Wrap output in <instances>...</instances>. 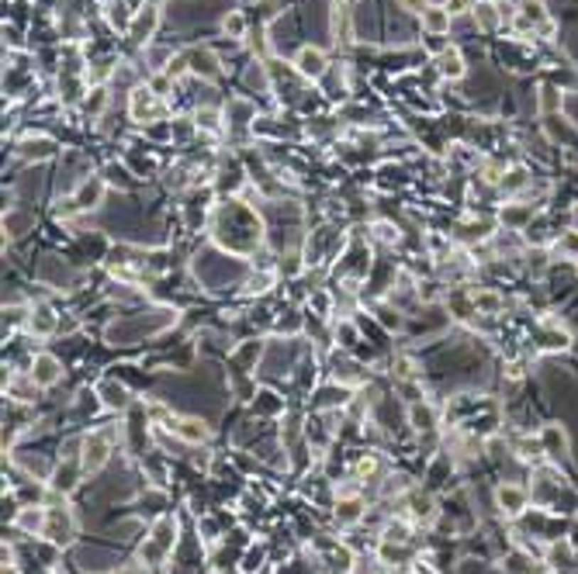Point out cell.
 <instances>
[{
  "label": "cell",
  "mask_w": 578,
  "mask_h": 574,
  "mask_svg": "<svg viewBox=\"0 0 578 574\" xmlns=\"http://www.w3.org/2000/svg\"><path fill=\"white\" fill-rule=\"evenodd\" d=\"M450 18H454V14H450L447 7H426V11H422V28H426L429 35H444L450 28Z\"/></svg>",
  "instance_id": "9"
},
{
  "label": "cell",
  "mask_w": 578,
  "mask_h": 574,
  "mask_svg": "<svg viewBox=\"0 0 578 574\" xmlns=\"http://www.w3.org/2000/svg\"><path fill=\"white\" fill-rule=\"evenodd\" d=\"M540 446H544V453L561 457V453H564V433H561L557 426H547V429L540 433Z\"/></svg>",
  "instance_id": "15"
},
{
  "label": "cell",
  "mask_w": 578,
  "mask_h": 574,
  "mask_svg": "<svg viewBox=\"0 0 578 574\" xmlns=\"http://www.w3.org/2000/svg\"><path fill=\"white\" fill-rule=\"evenodd\" d=\"M474 308H478V312H496V308H499V298L478 291V294H474Z\"/></svg>",
  "instance_id": "20"
},
{
  "label": "cell",
  "mask_w": 578,
  "mask_h": 574,
  "mask_svg": "<svg viewBox=\"0 0 578 574\" xmlns=\"http://www.w3.org/2000/svg\"><path fill=\"white\" fill-rule=\"evenodd\" d=\"M173 433H177L184 443H191V446H201V443H208V440H211L208 422H205V418H194V416L177 418V422H173Z\"/></svg>",
  "instance_id": "4"
},
{
  "label": "cell",
  "mask_w": 578,
  "mask_h": 574,
  "mask_svg": "<svg viewBox=\"0 0 578 574\" xmlns=\"http://www.w3.org/2000/svg\"><path fill=\"white\" fill-rule=\"evenodd\" d=\"M496 502H499V509L505 516H520L526 509V492L520 484H499V492H496Z\"/></svg>",
  "instance_id": "6"
},
{
  "label": "cell",
  "mask_w": 578,
  "mask_h": 574,
  "mask_svg": "<svg viewBox=\"0 0 578 574\" xmlns=\"http://www.w3.org/2000/svg\"><path fill=\"white\" fill-rule=\"evenodd\" d=\"M294 66H298V73L301 77H322L326 73V55L319 53V49H312V45H305L301 53L294 55Z\"/></svg>",
  "instance_id": "7"
},
{
  "label": "cell",
  "mask_w": 578,
  "mask_h": 574,
  "mask_svg": "<svg viewBox=\"0 0 578 574\" xmlns=\"http://www.w3.org/2000/svg\"><path fill=\"white\" fill-rule=\"evenodd\" d=\"M409 422H412V429H419V433L422 429H433V408L416 401V405L409 408Z\"/></svg>",
  "instance_id": "18"
},
{
  "label": "cell",
  "mask_w": 578,
  "mask_h": 574,
  "mask_svg": "<svg viewBox=\"0 0 578 574\" xmlns=\"http://www.w3.org/2000/svg\"><path fill=\"white\" fill-rule=\"evenodd\" d=\"M101 194H105V183L101 180H83L80 183V190H77V197H73L70 205L80 208V211H90V208L101 205Z\"/></svg>",
  "instance_id": "8"
},
{
  "label": "cell",
  "mask_w": 578,
  "mask_h": 574,
  "mask_svg": "<svg viewBox=\"0 0 578 574\" xmlns=\"http://www.w3.org/2000/svg\"><path fill=\"white\" fill-rule=\"evenodd\" d=\"M444 7H447L450 14H461V7H468V0H447Z\"/></svg>",
  "instance_id": "22"
},
{
  "label": "cell",
  "mask_w": 578,
  "mask_h": 574,
  "mask_svg": "<svg viewBox=\"0 0 578 574\" xmlns=\"http://www.w3.org/2000/svg\"><path fill=\"white\" fill-rule=\"evenodd\" d=\"M28 329H31L35 336H49V332H55V315L49 312V308H35L31 318H28Z\"/></svg>",
  "instance_id": "12"
},
{
  "label": "cell",
  "mask_w": 578,
  "mask_h": 574,
  "mask_svg": "<svg viewBox=\"0 0 578 574\" xmlns=\"http://www.w3.org/2000/svg\"><path fill=\"white\" fill-rule=\"evenodd\" d=\"M28 374L35 377L38 388H53V384L63 381V364L55 360L53 353H35V357H31V367H28Z\"/></svg>",
  "instance_id": "3"
},
{
  "label": "cell",
  "mask_w": 578,
  "mask_h": 574,
  "mask_svg": "<svg viewBox=\"0 0 578 574\" xmlns=\"http://www.w3.org/2000/svg\"><path fill=\"white\" fill-rule=\"evenodd\" d=\"M440 73L450 80H461L464 77V59H461V53L457 49H447V53L440 55Z\"/></svg>",
  "instance_id": "14"
},
{
  "label": "cell",
  "mask_w": 578,
  "mask_h": 574,
  "mask_svg": "<svg viewBox=\"0 0 578 574\" xmlns=\"http://www.w3.org/2000/svg\"><path fill=\"white\" fill-rule=\"evenodd\" d=\"M222 28H225L232 38H242V31H246V21H242V14H239V11H232V14L222 21Z\"/></svg>",
  "instance_id": "19"
},
{
  "label": "cell",
  "mask_w": 578,
  "mask_h": 574,
  "mask_svg": "<svg viewBox=\"0 0 578 574\" xmlns=\"http://www.w3.org/2000/svg\"><path fill=\"white\" fill-rule=\"evenodd\" d=\"M4 391H7V398H14V401L28 405V401H35V394L42 391V388L35 384L31 374H11V381L4 384Z\"/></svg>",
  "instance_id": "5"
},
{
  "label": "cell",
  "mask_w": 578,
  "mask_h": 574,
  "mask_svg": "<svg viewBox=\"0 0 578 574\" xmlns=\"http://www.w3.org/2000/svg\"><path fill=\"white\" fill-rule=\"evenodd\" d=\"M107 457H111V440L105 433H90V436L80 440V467H83V474H97L107 464Z\"/></svg>",
  "instance_id": "1"
},
{
  "label": "cell",
  "mask_w": 578,
  "mask_h": 574,
  "mask_svg": "<svg viewBox=\"0 0 578 574\" xmlns=\"http://www.w3.org/2000/svg\"><path fill=\"white\" fill-rule=\"evenodd\" d=\"M409 502H412L409 516H412L416 522H429L433 516H437V509H433V498H429V495H422V492H412V495H409Z\"/></svg>",
  "instance_id": "11"
},
{
  "label": "cell",
  "mask_w": 578,
  "mask_h": 574,
  "mask_svg": "<svg viewBox=\"0 0 578 574\" xmlns=\"http://www.w3.org/2000/svg\"><path fill=\"white\" fill-rule=\"evenodd\" d=\"M114 574H142V571H139L135 564H129V568H118V571H114Z\"/></svg>",
  "instance_id": "23"
},
{
  "label": "cell",
  "mask_w": 578,
  "mask_h": 574,
  "mask_svg": "<svg viewBox=\"0 0 578 574\" xmlns=\"http://www.w3.org/2000/svg\"><path fill=\"white\" fill-rule=\"evenodd\" d=\"M101 401H105V408L122 412V408H129V391L122 384H114V381H105L101 384Z\"/></svg>",
  "instance_id": "10"
},
{
  "label": "cell",
  "mask_w": 578,
  "mask_h": 574,
  "mask_svg": "<svg viewBox=\"0 0 578 574\" xmlns=\"http://www.w3.org/2000/svg\"><path fill=\"white\" fill-rule=\"evenodd\" d=\"M471 11H474V21L485 28V31H492V28L499 25V14H496V4L492 0H478Z\"/></svg>",
  "instance_id": "13"
},
{
  "label": "cell",
  "mask_w": 578,
  "mask_h": 574,
  "mask_svg": "<svg viewBox=\"0 0 578 574\" xmlns=\"http://www.w3.org/2000/svg\"><path fill=\"white\" fill-rule=\"evenodd\" d=\"M561 104L568 107V118H572V121H575V125H578V97H564Z\"/></svg>",
  "instance_id": "21"
},
{
  "label": "cell",
  "mask_w": 578,
  "mask_h": 574,
  "mask_svg": "<svg viewBox=\"0 0 578 574\" xmlns=\"http://www.w3.org/2000/svg\"><path fill=\"white\" fill-rule=\"evenodd\" d=\"M49 543L55 547H66V543H73V516H70V509H66V502L59 505V509H49V516H46V533H42Z\"/></svg>",
  "instance_id": "2"
},
{
  "label": "cell",
  "mask_w": 578,
  "mask_h": 574,
  "mask_svg": "<svg viewBox=\"0 0 578 574\" xmlns=\"http://www.w3.org/2000/svg\"><path fill=\"white\" fill-rule=\"evenodd\" d=\"M156 18H159L156 7H149V14H139V18H135V28H132V38H135V42H146V38L153 35V28H156Z\"/></svg>",
  "instance_id": "17"
},
{
  "label": "cell",
  "mask_w": 578,
  "mask_h": 574,
  "mask_svg": "<svg viewBox=\"0 0 578 574\" xmlns=\"http://www.w3.org/2000/svg\"><path fill=\"white\" fill-rule=\"evenodd\" d=\"M360 516H364V502H360V498H340L336 519L340 522H360Z\"/></svg>",
  "instance_id": "16"
}]
</instances>
